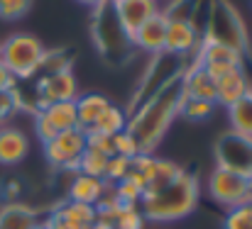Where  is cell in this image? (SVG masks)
Segmentation results:
<instances>
[{
  "instance_id": "cell-6",
  "label": "cell",
  "mask_w": 252,
  "mask_h": 229,
  "mask_svg": "<svg viewBox=\"0 0 252 229\" xmlns=\"http://www.w3.org/2000/svg\"><path fill=\"white\" fill-rule=\"evenodd\" d=\"M186 66H189V59L171 56V54H167V51L152 56V64L147 66L145 76H142L140 85H137V90H135V95H132V100H130V107L125 110L127 117H130V115H132V112H135L147 98H152L157 90H162L169 80H174L176 76H181Z\"/></svg>"
},
{
  "instance_id": "cell-22",
  "label": "cell",
  "mask_w": 252,
  "mask_h": 229,
  "mask_svg": "<svg viewBox=\"0 0 252 229\" xmlns=\"http://www.w3.org/2000/svg\"><path fill=\"white\" fill-rule=\"evenodd\" d=\"M54 212H57L64 222H69L74 229H91L95 222H98V217H95V207H93V205L74 203V200H66V203L57 205Z\"/></svg>"
},
{
  "instance_id": "cell-33",
  "label": "cell",
  "mask_w": 252,
  "mask_h": 229,
  "mask_svg": "<svg viewBox=\"0 0 252 229\" xmlns=\"http://www.w3.org/2000/svg\"><path fill=\"white\" fill-rule=\"evenodd\" d=\"M127 173H130V158H125V156H110L103 180L110 183V185H115V183H120Z\"/></svg>"
},
{
  "instance_id": "cell-27",
  "label": "cell",
  "mask_w": 252,
  "mask_h": 229,
  "mask_svg": "<svg viewBox=\"0 0 252 229\" xmlns=\"http://www.w3.org/2000/svg\"><path fill=\"white\" fill-rule=\"evenodd\" d=\"M213 107L216 102H208V100H196V98H184L181 95V102H179V115L191 120V122H201L206 117L213 115Z\"/></svg>"
},
{
  "instance_id": "cell-39",
  "label": "cell",
  "mask_w": 252,
  "mask_h": 229,
  "mask_svg": "<svg viewBox=\"0 0 252 229\" xmlns=\"http://www.w3.org/2000/svg\"><path fill=\"white\" fill-rule=\"evenodd\" d=\"M79 2H84V5H88V7H95V5H100L103 0H79Z\"/></svg>"
},
{
  "instance_id": "cell-31",
  "label": "cell",
  "mask_w": 252,
  "mask_h": 229,
  "mask_svg": "<svg viewBox=\"0 0 252 229\" xmlns=\"http://www.w3.org/2000/svg\"><path fill=\"white\" fill-rule=\"evenodd\" d=\"M223 229H252V203H243L228 210L225 220H223Z\"/></svg>"
},
{
  "instance_id": "cell-29",
  "label": "cell",
  "mask_w": 252,
  "mask_h": 229,
  "mask_svg": "<svg viewBox=\"0 0 252 229\" xmlns=\"http://www.w3.org/2000/svg\"><path fill=\"white\" fill-rule=\"evenodd\" d=\"M71 69V54L66 49H44V56H42V64H39V71L44 74H57V71H69Z\"/></svg>"
},
{
  "instance_id": "cell-24",
  "label": "cell",
  "mask_w": 252,
  "mask_h": 229,
  "mask_svg": "<svg viewBox=\"0 0 252 229\" xmlns=\"http://www.w3.org/2000/svg\"><path fill=\"white\" fill-rule=\"evenodd\" d=\"M127 127V112L115 107L113 102L103 110V115L95 120L93 129L91 132H98V134H105V137H115L118 132H123Z\"/></svg>"
},
{
  "instance_id": "cell-25",
  "label": "cell",
  "mask_w": 252,
  "mask_h": 229,
  "mask_svg": "<svg viewBox=\"0 0 252 229\" xmlns=\"http://www.w3.org/2000/svg\"><path fill=\"white\" fill-rule=\"evenodd\" d=\"M145 188H147V183H145L137 173L130 171L120 183L113 185V193H115V198H118L123 205H140V200H142V195H145Z\"/></svg>"
},
{
  "instance_id": "cell-19",
  "label": "cell",
  "mask_w": 252,
  "mask_h": 229,
  "mask_svg": "<svg viewBox=\"0 0 252 229\" xmlns=\"http://www.w3.org/2000/svg\"><path fill=\"white\" fill-rule=\"evenodd\" d=\"M42 225V217L34 207L25 203H5L0 207V229H34Z\"/></svg>"
},
{
  "instance_id": "cell-26",
  "label": "cell",
  "mask_w": 252,
  "mask_h": 229,
  "mask_svg": "<svg viewBox=\"0 0 252 229\" xmlns=\"http://www.w3.org/2000/svg\"><path fill=\"white\" fill-rule=\"evenodd\" d=\"M201 10V0H169L164 7H159V12L171 20H184V22H196V12Z\"/></svg>"
},
{
  "instance_id": "cell-13",
  "label": "cell",
  "mask_w": 252,
  "mask_h": 229,
  "mask_svg": "<svg viewBox=\"0 0 252 229\" xmlns=\"http://www.w3.org/2000/svg\"><path fill=\"white\" fill-rule=\"evenodd\" d=\"M201 44V29L196 22H184V20H171L167 25V39H164V51L171 56L191 59L193 51Z\"/></svg>"
},
{
  "instance_id": "cell-40",
  "label": "cell",
  "mask_w": 252,
  "mask_h": 229,
  "mask_svg": "<svg viewBox=\"0 0 252 229\" xmlns=\"http://www.w3.org/2000/svg\"><path fill=\"white\" fill-rule=\"evenodd\" d=\"M91 229H113V227H110V225H103V222H95Z\"/></svg>"
},
{
  "instance_id": "cell-30",
  "label": "cell",
  "mask_w": 252,
  "mask_h": 229,
  "mask_svg": "<svg viewBox=\"0 0 252 229\" xmlns=\"http://www.w3.org/2000/svg\"><path fill=\"white\" fill-rule=\"evenodd\" d=\"M145 222L147 220H145V215L140 212L137 205H120L113 229H145Z\"/></svg>"
},
{
  "instance_id": "cell-15",
  "label": "cell",
  "mask_w": 252,
  "mask_h": 229,
  "mask_svg": "<svg viewBox=\"0 0 252 229\" xmlns=\"http://www.w3.org/2000/svg\"><path fill=\"white\" fill-rule=\"evenodd\" d=\"M181 93L184 98L216 102V80L208 76L206 69H201L193 59H189V66L181 74Z\"/></svg>"
},
{
  "instance_id": "cell-32",
  "label": "cell",
  "mask_w": 252,
  "mask_h": 229,
  "mask_svg": "<svg viewBox=\"0 0 252 229\" xmlns=\"http://www.w3.org/2000/svg\"><path fill=\"white\" fill-rule=\"evenodd\" d=\"M181 173V166H176L174 161H164V158H157V171H155V178L147 183V190H155V188H162L171 183L176 176Z\"/></svg>"
},
{
  "instance_id": "cell-43",
  "label": "cell",
  "mask_w": 252,
  "mask_h": 229,
  "mask_svg": "<svg viewBox=\"0 0 252 229\" xmlns=\"http://www.w3.org/2000/svg\"><path fill=\"white\" fill-rule=\"evenodd\" d=\"M250 203H252V198H250Z\"/></svg>"
},
{
  "instance_id": "cell-2",
  "label": "cell",
  "mask_w": 252,
  "mask_h": 229,
  "mask_svg": "<svg viewBox=\"0 0 252 229\" xmlns=\"http://www.w3.org/2000/svg\"><path fill=\"white\" fill-rule=\"evenodd\" d=\"M198 198L201 185L196 173L181 168V173L171 183L155 190H145L140 200V212L150 222H176L189 217L198 207Z\"/></svg>"
},
{
  "instance_id": "cell-17",
  "label": "cell",
  "mask_w": 252,
  "mask_h": 229,
  "mask_svg": "<svg viewBox=\"0 0 252 229\" xmlns=\"http://www.w3.org/2000/svg\"><path fill=\"white\" fill-rule=\"evenodd\" d=\"M115 12H118L123 27L127 29V34L132 37L140 25H145L150 17H155L159 12V2L157 0H123L115 5Z\"/></svg>"
},
{
  "instance_id": "cell-34",
  "label": "cell",
  "mask_w": 252,
  "mask_h": 229,
  "mask_svg": "<svg viewBox=\"0 0 252 229\" xmlns=\"http://www.w3.org/2000/svg\"><path fill=\"white\" fill-rule=\"evenodd\" d=\"M113 149H115V156H125V158H135L140 153V147H137L135 137L127 129H123V132H118L113 137Z\"/></svg>"
},
{
  "instance_id": "cell-36",
  "label": "cell",
  "mask_w": 252,
  "mask_h": 229,
  "mask_svg": "<svg viewBox=\"0 0 252 229\" xmlns=\"http://www.w3.org/2000/svg\"><path fill=\"white\" fill-rule=\"evenodd\" d=\"M20 110V95L17 88L15 90H2L0 93V127H5V122Z\"/></svg>"
},
{
  "instance_id": "cell-5",
  "label": "cell",
  "mask_w": 252,
  "mask_h": 229,
  "mask_svg": "<svg viewBox=\"0 0 252 229\" xmlns=\"http://www.w3.org/2000/svg\"><path fill=\"white\" fill-rule=\"evenodd\" d=\"M44 44L32 34H12L0 44V64L15 78H32L39 71Z\"/></svg>"
},
{
  "instance_id": "cell-21",
  "label": "cell",
  "mask_w": 252,
  "mask_h": 229,
  "mask_svg": "<svg viewBox=\"0 0 252 229\" xmlns=\"http://www.w3.org/2000/svg\"><path fill=\"white\" fill-rule=\"evenodd\" d=\"M74 105H76V125H79V129H84L88 134L93 129L95 120L110 105V100L105 95H100V93H86V95H79L74 100Z\"/></svg>"
},
{
  "instance_id": "cell-37",
  "label": "cell",
  "mask_w": 252,
  "mask_h": 229,
  "mask_svg": "<svg viewBox=\"0 0 252 229\" xmlns=\"http://www.w3.org/2000/svg\"><path fill=\"white\" fill-rule=\"evenodd\" d=\"M86 147L93 149V152L105 153V156H115L113 137H105V134H98V132H88V137H86Z\"/></svg>"
},
{
  "instance_id": "cell-20",
  "label": "cell",
  "mask_w": 252,
  "mask_h": 229,
  "mask_svg": "<svg viewBox=\"0 0 252 229\" xmlns=\"http://www.w3.org/2000/svg\"><path fill=\"white\" fill-rule=\"evenodd\" d=\"M105 190H108V183L105 180L93 178V176H84V173H76L71 178V183H69V200L95 207Z\"/></svg>"
},
{
  "instance_id": "cell-11",
  "label": "cell",
  "mask_w": 252,
  "mask_h": 229,
  "mask_svg": "<svg viewBox=\"0 0 252 229\" xmlns=\"http://www.w3.org/2000/svg\"><path fill=\"white\" fill-rule=\"evenodd\" d=\"M79 127L76 125V105L74 100L69 102H52L47 107H42L39 112H34V129H37V137L44 142L54 139L57 134L66 132V129H74Z\"/></svg>"
},
{
  "instance_id": "cell-35",
  "label": "cell",
  "mask_w": 252,
  "mask_h": 229,
  "mask_svg": "<svg viewBox=\"0 0 252 229\" xmlns=\"http://www.w3.org/2000/svg\"><path fill=\"white\" fill-rule=\"evenodd\" d=\"M32 0H0V20H20L30 12Z\"/></svg>"
},
{
  "instance_id": "cell-38",
  "label": "cell",
  "mask_w": 252,
  "mask_h": 229,
  "mask_svg": "<svg viewBox=\"0 0 252 229\" xmlns=\"http://www.w3.org/2000/svg\"><path fill=\"white\" fill-rule=\"evenodd\" d=\"M15 83H17V78L0 64V93L2 90H15Z\"/></svg>"
},
{
  "instance_id": "cell-18",
  "label": "cell",
  "mask_w": 252,
  "mask_h": 229,
  "mask_svg": "<svg viewBox=\"0 0 252 229\" xmlns=\"http://www.w3.org/2000/svg\"><path fill=\"white\" fill-rule=\"evenodd\" d=\"M30 152V139L22 129L17 127H0V163L2 166H15L20 163Z\"/></svg>"
},
{
  "instance_id": "cell-4",
  "label": "cell",
  "mask_w": 252,
  "mask_h": 229,
  "mask_svg": "<svg viewBox=\"0 0 252 229\" xmlns=\"http://www.w3.org/2000/svg\"><path fill=\"white\" fill-rule=\"evenodd\" d=\"M201 37L218 42V44H225L243 56L250 49V37H248L245 22H243L240 12L235 10V5L230 0H211L208 2L206 29H203Z\"/></svg>"
},
{
  "instance_id": "cell-42",
  "label": "cell",
  "mask_w": 252,
  "mask_h": 229,
  "mask_svg": "<svg viewBox=\"0 0 252 229\" xmlns=\"http://www.w3.org/2000/svg\"><path fill=\"white\" fill-rule=\"evenodd\" d=\"M110 2H113V5H118V2H123V0H110Z\"/></svg>"
},
{
  "instance_id": "cell-7",
  "label": "cell",
  "mask_w": 252,
  "mask_h": 229,
  "mask_svg": "<svg viewBox=\"0 0 252 229\" xmlns=\"http://www.w3.org/2000/svg\"><path fill=\"white\" fill-rule=\"evenodd\" d=\"M208 195L223 205L225 210L235 207V205H243L252 198V180L243 173H235V171H228V168H220L216 166L208 176Z\"/></svg>"
},
{
  "instance_id": "cell-12",
  "label": "cell",
  "mask_w": 252,
  "mask_h": 229,
  "mask_svg": "<svg viewBox=\"0 0 252 229\" xmlns=\"http://www.w3.org/2000/svg\"><path fill=\"white\" fill-rule=\"evenodd\" d=\"M79 98V85L74 71H57V74H44L42 80L37 83V102H34V112H39L42 107L52 105V102H69Z\"/></svg>"
},
{
  "instance_id": "cell-14",
  "label": "cell",
  "mask_w": 252,
  "mask_h": 229,
  "mask_svg": "<svg viewBox=\"0 0 252 229\" xmlns=\"http://www.w3.org/2000/svg\"><path fill=\"white\" fill-rule=\"evenodd\" d=\"M167 25H169V20L162 12H157L145 25H140L135 29V34H132L135 49H142V51H147L152 56L162 54L164 51V39H167Z\"/></svg>"
},
{
  "instance_id": "cell-28",
  "label": "cell",
  "mask_w": 252,
  "mask_h": 229,
  "mask_svg": "<svg viewBox=\"0 0 252 229\" xmlns=\"http://www.w3.org/2000/svg\"><path fill=\"white\" fill-rule=\"evenodd\" d=\"M108 158L110 156H105V153L100 152H93V149H88L86 147L84 156H81V161H79V173H84V176H93V178H105V168H108Z\"/></svg>"
},
{
  "instance_id": "cell-16",
  "label": "cell",
  "mask_w": 252,
  "mask_h": 229,
  "mask_svg": "<svg viewBox=\"0 0 252 229\" xmlns=\"http://www.w3.org/2000/svg\"><path fill=\"white\" fill-rule=\"evenodd\" d=\"M250 90H252V83H250V76H248V69L245 66L233 69L225 76L216 78V102H220L225 107H230L238 100H243Z\"/></svg>"
},
{
  "instance_id": "cell-41",
  "label": "cell",
  "mask_w": 252,
  "mask_h": 229,
  "mask_svg": "<svg viewBox=\"0 0 252 229\" xmlns=\"http://www.w3.org/2000/svg\"><path fill=\"white\" fill-rule=\"evenodd\" d=\"M34 229H49V227H47V225L42 222V225H37V227H34Z\"/></svg>"
},
{
  "instance_id": "cell-3",
  "label": "cell",
  "mask_w": 252,
  "mask_h": 229,
  "mask_svg": "<svg viewBox=\"0 0 252 229\" xmlns=\"http://www.w3.org/2000/svg\"><path fill=\"white\" fill-rule=\"evenodd\" d=\"M91 37L98 54L110 66H123L132 59V51H135L132 37L123 27L115 12V5L110 0H103L100 5L91 7Z\"/></svg>"
},
{
  "instance_id": "cell-8",
  "label": "cell",
  "mask_w": 252,
  "mask_h": 229,
  "mask_svg": "<svg viewBox=\"0 0 252 229\" xmlns=\"http://www.w3.org/2000/svg\"><path fill=\"white\" fill-rule=\"evenodd\" d=\"M86 134L84 129L74 127V129H66L62 134H57L54 139L44 142V156L47 161L54 166V168H64V171H71L76 168L79 171V161L86 152Z\"/></svg>"
},
{
  "instance_id": "cell-44",
  "label": "cell",
  "mask_w": 252,
  "mask_h": 229,
  "mask_svg": "<svg viewBox=\"0 0 252 229\" xmlns=\"http://www.w3.org/2000/svg\"><path fill=\"white\" fill-rule=\"evenodd\" d=\"M157 2H159V0H157Z\"/></svg>"
},
{
  "instance_id": "cell-10",
  "label": "cell",
  "mask_w": 252,
  "mask_h": 229,
  "mask_svg": "<svg viewBox=\"0 0 252 229\" xmlns=\"http://www.w3.org/2000/svg\"><path fill=\"white\" fill-rule=\"evenodd\" d=\"M191 59L201 69H206L208 76L216 80V78L225 76L228 71H233V69H240L245 56L238 54L235 49L225 47V44H218V42H211V39H203L201 37V44H198V49L193 51Z\"/></svg>"
},
{
  "instance_id": "cell-9",
  "label": "cell",
  "mask_w": 252,
  "mask_h": 229,
  "mask_svg": "<svg viewBox=\"0 0 252 229\" xmlns=\"http://www.w3.org/2000/svg\"><path fill=\"white\" fill-rule=\"evenodd\" d=\"M216 163L220 168L243 173L250 178L252 171V139L228 129L218 137L216 142Z\"/></svg>"
},
{
  "instance_id": "cell-1",
  "label": "cell",
  "mask_w": 252,
  "mask_h": 229,
  "mask_svg": "<svg viewBox=\"0 0 252 229\" xmlns=\"http://www.w3.org/2000/svg\"><path fill=\"white\" fill-rule=\"evenodd\" d=\"M181 76L169 80L162 90H157L152 98H147L130 117H127V132L135 137L140 153H152L162 142L164 132L169 129L171 120L179 115L181 102Z\"/></svg>"
},
{
  "instance_id": "cell-23",
  "label": "cell",
  "mask_w": 252,
  "mask_h": 229,
  "mask_svg": "<svg viewBox=\"0 0 252 229\" xmlns=\"http://www.w3.org/2000/svg\"><path fill=\"white\" fill-rule=\"evenodd\" d=\"M228 117H230V129L252 139V90L238 100L235 105L228 107Z\"/></svg>"
}]
</instances>
